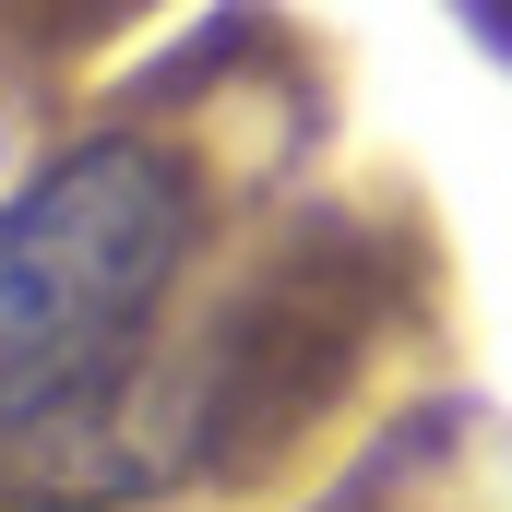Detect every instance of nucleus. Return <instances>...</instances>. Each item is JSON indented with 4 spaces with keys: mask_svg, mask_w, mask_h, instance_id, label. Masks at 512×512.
Here are the masks:
<instances>
[{
    "mask_svg": "<svg viewBox=\"0 0 512 512\" xmlns=\"http://www.w3.org/2000/svg\"><path fill=\"white\" fill-rule=\"evenodd\" d=\"M191 167L143 131L72 143L0 203V441L60 417L143 346L155 298L191 262Z\"/></svg>",
    "mask_w": 512,
    "mask_h": 512,
    "instance_id": "nucleus-1",
    "label": "nucleus"
}]
</instances>
